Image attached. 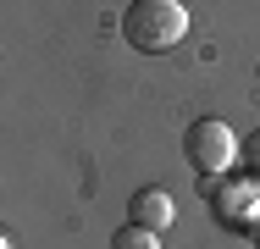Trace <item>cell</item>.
<instances>
[{
  "mask_svg": "<svg viewBox=\"0 0 260 249\" xmlns=\"http://www.w3.org/2000/svg\"><path fill=\"white\" fill-rule=\"evenodd\" d=\"M183 34H188L183 0H133L122 11V39L133 50H144V55H166Z\"/></svg>",
  "mask_w": 260,
  "mask_h": 249,
  "instance_id": "obj_1",
  "label": "cell"
},
{
  "mask_svg": "<svg viewBox=\"0 0 260 249\" xmlns=\"http://www.w3.org/2000/svg\"><path fill=\"white\" fill-rule=\"evenodd\" d=\"M183 155H188V166H194L200 177H216V172L233 166L238 139H233V128H227L221 116H200V122H188V133H183Z\"/></svg>",
  "mask_w": 260,
  "mask_h": 249,
  "instance_id": "obj_2",
  "label": "cell"
},
{
  "mask_svg": "<svg viewBox=\"0 0 260 249\" xmlns=\"http://www.w3.org/2000/svg\"><path fill=\"white\" fill-rule=\"evenodd\" d=\"M127 216H133V227H144V233H166L177 210H172V194H166V189H139L133 205H127Z\"/></svg>",
  "mask_w": 260,
  "mask_h": 249,
  "instance_id": "obj_3",
  "label": "cell"
},
{
  "mask_svg": "<svg viewBox=\"0 0 260 249\" xmlns=\"http://www.w3.org/2000/svg\"><path fill=\"white\" fill-rule=\"evenodd\" d=\"M111 249H160V233H144V227H122L116 238H111Z\"/></svg>",
  "mask_w": 260,
  "mask_h": 249,
  "instance_id": "obj_4",
  "label": "cell"
},
{
  "mask_svg": "<svg viewBox=\"0 0 260 249\" xmlns=\"http://www.w3.org/2000/svg\"><path fill=\"white\" fill-rule=\"evenodd\" d=\"M249 177H255V183H260V133H255V139H249Z\"/></svg>",
  "mask_w": 260,
  "mask_h": 249,
  "instance_id": "obj_5",
  "label": "cell"
}]
</instances>
